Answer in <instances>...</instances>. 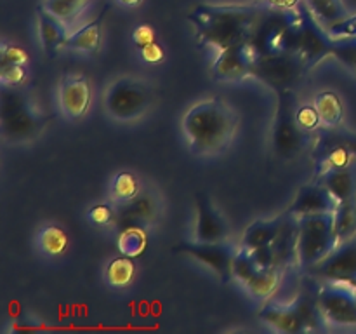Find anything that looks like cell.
I'll return each mask as SVG.
<instances>
[{"label":"cell","instance_id":"cell-35","mask_svg":"<svg viewBox=\"0 0 356 334\" xmlns=\"http://www.w3.org/2000/svg\"><path fill=\"white\" fill-rule=\"evenodd\" d=\"M296 118H298L299 127L305 129L306 132H315L322 125L318 110H316L315 104H302V106H298Z\"/></svg>","mask_w":356,"mask_h":334},{"label":"cell","instance_id":"cell-33","mask_svg":"<svg viewBox=\"0 0 356 334\" xmlns=\"http://www.w3.org/2000/svg\"><path fill=\"white\" fill-rule=\"evenodd\" d=\"M332 56L337 59V61L343 63L346 68H350L351 72L356 73V37L336 38V42H334Z\"/></svg>","mask_w":356,"mask_h":334},{"label":"cell","instance_id":"cell-29","mask_svg":"<svg viewBox=\"0 0 356 334\" xmlns=\"http://www.w3.org/2000/svg\"><path fill=\"white\" fill-rule=\"evenodd\" d=\"M134 257L122 256L115 257L108 263L106 270H104V278H106V284L113 289H125L127 285H131V282L136 277V264Z\"/></svg>","mask_w":356,"mask_h":334},{"label":"cell","instance_id":"cell-9","mask_svg":"<svg viewBox=\"0 0 356 334\" xmlns=\"http://www.w3.org/2000/svg\"><path fill=\"white\" fill-rule=\"evenodd\" d=\"M318 305L329 326H356V289L348 282L318 280Z\"/></svg>","mask_w":356,"mask_h":334},{"label":"cell","instance_id":"cell-22","mask_svg":"<svg viewBox=\"0 0 356 334\" xmlns=\"http://www.w3.org/2000/svg\"><path fill=\"white\" fill-rule=\"evenodd\" d=\"M259 319L266 322L271 329L278 331V333H305V326H302L301 319H299L298 312L294 306L289 305H278V303H266L261 308Z\"/></svg>","mask_w":356,"mask_h":334},{"label":"cell","instance_id":"cell-31","mask_svg":"<svg viewBox=\"0 0 356 334\" xmlns=\"http://www.w3.org/2000/svg\"><path fill=\"white\" fill-rule=\"evenodd\" d=\"M139 191H141V183H139L138 176L129 173V170H122V173H118L111 180L110 197L113 204H122V202L131 200Z\"/></svg>","mask_w":356,"mask_h":334},{"label":"cell","instance_id":"cell-38","mask_svg":"<svg viewBox=\"0 0 356 334\" xmlns=\"http://www.w3.org/2000/svg\"><path fill=\"white\" fill-rule=\"evenodd\" d=\"M327 30H329V33L336 38L356 37V14L355 16H348L346 19L339 21V23L332 24V26H329Z\"/></svg>","mask_w":356,"mask_h":334},{"label":"cell","instance_id":"cell-27","mask_svg":"<svg viewBox=\"0 0 356 334\" xmlns=\"http://www.w3.org/2000/svg\"><path fill=\"white\" fill-rule=\"evenodd\" d=\"M318 110L320 122L323 127H337L343 120V103L341 97L332 90H323L315 96V103H313Z\"/></svg>","mask_w":356,"mask_h":334},{"label":"cell","instance_id":"cell-28","mask_svg":"<svg viewBox=\"0 0 356 334\" xmlns=\"http://www.w3.org/2000/svg\"><path fill=\"white\" fill-rule=\"evenodd\" d=\"M117 247L124 256L138 257L148 247V233L143 226H127L118 230Z\"/></svg>","mask_w":356,"mask_h":334},{"label":"cell","instance_id":"cell-43","mask_svg":"<svg viewBox=\"0 0 356 334\" xmlns=\"http://www.w3.org/2000/svg\"><path fill=\"white\" fill-rule=\"evenodd\" d=\"M351 285H353V287L356 289V280H355V282H351Z\"/></svg>","mask_w":356,"mask_h":334},{"label":"cell","instance_id":"cell-14","mask_svg":"<svg viewBox=\"0 0 356 334\" xmlns=\"http://www.w3.org/2000/svg\"><path fill=\"white\" fill-rule=\"evenodd\" d=\"M316 280L351 282L356 280V233L350 239L337 244L336 249L320 261L318 264L305 271Z\"/></svg>","mask_w":356,"mask_h":334},{"label":"cell","instance_id":"cell-23","mask_svg":"<svg viewBox=\"0 0 356 334\" xmlns=\"http://www.w3.org/2000/svg\"><path fill=\"white\" fill-rule=\"evenodd\" d=\"M104 14H106V7L101 10V14L96 19L89 21V23L80 26L76 31L70 33L65 49L83 52V54H94V52H97V49L101 45V38H103Z\"/></svg>","mask_w":356,"mask_h":334},{"label":"cell","instance_id":"cell-2","mask_svg":"<svg viewBox=\"0 0 356 334\" xmlns=\"http://www.w3.org/2000/svg\"><path fill=\"white\" fill-rule=\"evenodd\" d=\"M240 115L219 97L198 101L181 120V129L195 157H216L225 152L238 131Z\"/></svg>","mask_w":356,"mask_h":334},{"label":"cell","instance_id":"cell-6","mask_svg":"<svg viewBox=\"0 0 356 334\" xmlns=\"http://www.w3.org/2000/svg\"><path fill=\"white\" fill-rule=\"evenodd\" d=\"M155 101V93L145 80L120 77L108 86L103 104L108 117L118 122H132L145 117Z\"/></svg>","mask_w":356,"mask_h":334},{"label":"cell","instance_id":"cell-39","mask_svg":"<svg viewBox=\"0 0 356 334\" xmlns=\"http://www.w3.org/2000/svg\"><path fill=\"white\" fill-rule=\"evenodd\" d=\"M132 42H134L136 47H145V45L155 42V30L149 24H139L132 31Z\"/></svg>","mask_w":356,"mask_h":334},{"label":"cell","instance_id":"cell-37","mask_svg":"<svg viewBox=\"0 0 356 334\" xmlns=\"http://www.w3.org/2000/svg\"><path fill=\"white\" fill-rule=\"evenodd\" d=\"M30 58L24 49L19 45H14L10 42H2L0 49V63H17V65H28Z\"/></svg>","mask_w":356,"mask_h":334},{"label":"cell","instance_id":"cell-12","mask_svg":"<svg viewBox=\"0 0 356 334\" xmlns=\"http://www.w3.org/2000/svg\"><path fill=\"white\" fill-rule=\"evenodd\" d=\"M299 10H301V35H299V47L298 56L305 61L306 68H313L316 63L322 61L327 56H332L334 42L336 38L329 33L325 26L316 19L315 14L309 10L305 0L299 3Z\"/></svg>","mask_w":356,"mask_h":334},{"label":"cell","instance_id":"cell-17","mask_svg":"<svg viewBox=\"0 0 356 334\" xmlns=\"http://www.w3.org/2000/svg\"><path fill=\"white\" fill-rule=\"evenodd\" d=\"M197 223H195V240L198 242H226L229 237V226L225 216L216 209L207 193L195 195Z\"/></svg>","mask_w":356,"mask_h":334},{"label":"cell","instance_id":"cell-7","mask_svg":"<svg viewBox=\"0 0 356 334\" xmlns=\"http://www.w3.org/2000/svg\"><path fill=\"white\" fill-rule=\"evenodd\" d=\"M278 94L277 113H275L273 132H271V143H273L275 155L280 159H296L302 150L308 146L312 139V132H306L299 127L296 111H298V96L294 89L280 90Z\"/></svg>","mask_w":356,"mask_h":334},{"label":"cell","instance_id":"cell-26","mask_svg":"<svg viewBox=\"0 0 356 334\" xmlns=\"http://www.w3.org/2000/svg\"><path fill=\"white\" fill-rule=\"evenodd\" d=\"M92 2L94 0H45L42 7L72 28Z\"/></svg>","mask_w":356,"mask_h":334},{"label":"cell","instance_id":"cell-3","mask_svg":"<svg viewBox=\"0 0 356 334\" xmlns=\"http://www.w3.org/2000/svg\"><path fill=\"white\" fill-rule=\"evenodd\" d=\"M49 115L38 106L35 97L21 87L2 86L0 90V127L3 141L9 145L31 143L44 132Z\"/></svg>","mask_w":356,"mask_h":334},{"label":"cell","instance_id":"cell-5","mask_svg":"<svg viewBox=\"0 0 356 334\" xmlns=\"http://www.w3.org/2000/svg\"><path fill=\"white\" fill-rule=\"evenodd\" d=\"M298 264L305 271L325 260L339 244L334 212L298 216Z\"/></svg>","mask_w":356,"mask_h":334},{"label":"cell","instance_id":"cell-18","mask_svg":"<svg viewBox=\"0 0 356 334\" xmlns=\"http://www.w3.org/2000/svg\"><path fill=\"white\" fill-rule=\"evenodd\" d=\"M339 205L337 198L318 181L305 184L299 188L296 200L289 207V212L294 216L320 214V212H334Z\"/></svg>","mask_w":356,"mask_h":334},{"label":"cell","instance_id":"cell-41","mask_svg":"<svg viewBox=\"0 0 356 334\" xmlns=\"http://www.w3.org/2000/svg\"><path fill=\"white\" fill-rule=\"evenodd\" d=\"M268 6L277 7V9H296L301 3V0H264Z\"/></svg>","mask_w":356,"mask_h":334},{"label":"cell","instance_id":"cell-13","mask_svg":"<svg viewBox=\"0 0 356 334\" xmlns=\"http://www.w3.org/2000/svg\"><path fill=\"white\" fill-rule=\"evenodd\" d=\"M163 211L162 198L153 190H141L134 198L122 204H115V223L117 230L127 226H143L148 230L160 219Z\"/></svg>","mask_w":356,"mask_h":334},{"label":"cell","instance_id":"cell-10","mask_svg":"<svg viewBox=\"0 0 356 334\" xmlns=\"http://www.w3.org/2000/svg\"><path fill=\"white\" fill-rule=\"evenodd\" d=\"M305 72H308V68L298 54L259 56L250 77L280 93V90L294 89Z\"/></svg>","mask_w":356,"mask_h":334},{"label":"cell","instance_id":"cell-8","mask_svg":"<svg viewBox=\"0 0 356 334\" xmlns=\"http://www.w3.org/2000/svg\"><path fill=\"white\" fill-rule=\"evenodd\" d=\"M284 271L275 267H264L245 247H238L233 261V278L252 296L254 299L266 301L280 287Z\"/></svg>","mask_w":356,"mask_h":334},{"label":"cell","instance_id":"cell-4","mask_svg":"<svg viewBox=\"0 0 356 334\" xmlns=\"http://www.w3.org/2000/svg\"><path fill=\"white\" fill-rule=\"evenodd\" d=\"M301 23L299 7L277 9L268 6L250 42L256 45L261 56L298 54Z\"/></svg>","mask_w":356,"mask_h":334},{"label":"cell","instance_id":"cell-42","mask_svg":"<svg viewBox=\"0 0 356 334\" xmlns=\"http://www.w3.org/2000/svg\"><path fill=\"white\" fill-rule=\"evenodd\" d=\"M117 2L124 7H138L143 0H117Z\"/></svg>","mask_w":356,"mask_h":334},{"label":"cell","instance_id":"cell-40","mask_svg":"<svg viewBox=\"0 0 356 334\" xmlns=\"http://www.w3.org/2000/svg\"><path fill=\"white\" fill-rule=\"evenodd\" d=\"M139 56L146 63H160L165 58V52H163L162 45L156 44V42H152V44L145 45V47H139Z\"/></svg>","mask_w":356,"mask_h":334},{"label":"cell","instance_id":"cell-21","mask_svg":"<svg viewBox=\"0 0 356 334\" xmlns=\"http://www.w3.org/2000/svg\"><path fill=\"white\" fill-rule=\"evenodd\" d=\"M287 218L289 212L273 219H259V221H254L252 225L247 226V230L243 232L240 247H245V249L249 250H256L261 249V247L271 246V244L277 240V237L282 233V230H284Z\"/></svg>","mask_w":356,"mask_h":334},{"label":"cell","instance_id":"cell-30","mask_svg":"<svg viewBox=\"0 0 356 334\" xmlns=\"http://www.w3.org/2000/svg\"><path fill=\"white\" fill-rule=\"evenodd\" d=\"M305 3L325 28L348 17V9L343 0H305Z\"/></svg>","mask_w":356,"mask_h":334},{"label":"cell","instance_id":"cell-1","mask_svg":"<svg viewBox=\"0 0 356 334\" xmlns=\"http://www.w3.org/2000/svg\"><path fill=\"white\" fill-rule=\"evenodd\" d=\"M268 3H240V6H211L202 3L190 14L188 21L195 28L198 45H211L219 51L252 40L256 28Z\"/></svg>","mask_w":356,"mask_h":334},{"label":"cell","instance_id":"cell-16","mask_svg":"<svg viewBox=\"0 0 356 334\" xmlns=\"http://www.w3.org/2000/svg\"><path fill=\"white\" fill-rule=\"evenodd\" d=\"M58 101L63 115L70 120L83 117L92 101V89L89 79L79 73L65 75L58 87Z\"/></svg>","mask_w":356,"mask_h":334},{"label":"cell","instance_id":"cell-36","mask_svg":"<svg viewBox=\"0 0 356 334\" xmlns=\"http://www.w3.org/2000/svg\"><path fill=\"white\" fill-rule=\"evenodd\" d=\"M87 218L96 226H110L115 223V204H96L89 209Z\"/></svg>","mask_w":356,"mask_h":334},{"label":"cell","instance_id":"cell-20","mask_svg":"<svg viewBox=\"0 0 356 334\" xmlns=\"http://www.w3.org/2000/svg\"><path fill=\"white\" fill-rule=\"evenodd\" d=\"M320 184L327 188L339 204L356 200V164L351 162L344 167L330 169L322 176L315 177Z\"/></svg>","mask_w":356,"mask_h":334},{"label":"cell","instance_id":"cell-15","mask_svg":"<svg viewBox=\"0 0 356 334\" xmlns=\"http://www.w3.org/2000/svg\"><path fill=\"white\" fill-rule=\"evenodd\" d=\"M259 56V51L252 42H243L219 51V56L212 65V75L221 82H238L250 75Z\"/></svg>","mask_w":356,"mask_h":334},{"label":"cell","instance_id":"cell-34","mask_svg":"<svg viewBox=\"0 0 356 334\" xmlns=\"http://www.w3.org/2000/svg\"><path fill=\"white\" fill-rule=\"evenodd\" d=\"M28 72L26 65L17 63H0V82L7 87H21L26 84Z\"/></svg>","mask_w":356,"mask_h":334},{"label":"cell","instance_id":"cell-25","mask_svg":"<svg viewBox=\"0 0 356 334\" xmlns=\"http://www.w3.org/2000/svg\"><path fill=\"white\" fill-rule=\"evenodd\" d=\"M37 242L38 250L45 256H61L63 253L66 250L68 247L70 239H68V233L61 228L59 225H45L38 230L37 233Z\"/></svg>","mask_w":356,"mask_h":334},{"label":"cell","instance_id":"cell-19","mask_svg":"<svg viewBox=\"0 0 356 334\" xmlns=\"http://www.w3.org/2000/svg\"><path fill=\"white\" fill-rule=\"evenodd\" d=\"M37 24L38 37H40L42 47L49 58H56L61 49H65L66 40L70 37V26H66L61 19L52 16L44 7H38L37 10Z\"/></svg>","mask_w":356,"mask_h":334},{"label":"cell","instance_id":"cell-32","mask_svg":"<svg viewBox=\"0 0 356 334\" xmlns=\"http://www.w3.org/2000/svg\"><path fill=\"white\" fill-rule=\"evenodd\" d=\"M336 219V233L339 237V242L350 239L356 233V200L343 202L337 205L334 211Z\"/></svg>","mask_w":356,"mask_h":334},{"label":"cell","instance_id":"cell-11","mask_svg":"<svg viewBox=\"0 0 356 334\" xmlns=\"http://www.w3.org/2000/svg\"><path fill=\"white\" fill-rule=\"evenodd\" d=\"M174 253L186 254L193 260L200 261L209 268L221 284H228L233 278V261H235L238 247L226 242H181L172 247Z\"/></svg>","mask_w":356,"mask_h":334},{"label":"cell","instance_id":"cell-24","mask_svg":"<svg viewBox=\"0 0 356 334\" xmlns=\"http://www.w3.org/2000/svg\"><path fill=\"white\" fill-rule=\"evenodd\" d=\"M315 145H313V157H318L322 153L334 148H343L356 155V132L346 131V129L337 127H323L320 125L315 131Z\"/></svg>","mask_w":356,"mask_h":334}]
</instances>
